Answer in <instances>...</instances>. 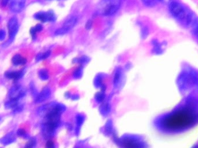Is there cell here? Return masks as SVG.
Instances as JSON below:
<instances>
[{
	"mask_svg": "<svg viewBox=\"0 0 198 148\" xmlns=\"http://www.w3.org/2000/svg\"><path fill=\"white\" fill-rule=\"evenodd\" d=\"M18 102H19L18 100H9L5 103V106L7 109H14L18 105Z\"/></svg>",
	"mask_w": 198,
	"mask_h": 148,
	"instance_id": "5bb4252c",
	"label": "cell"
},
{
	"mask_svg": "<svg viewBox=\"0 0 198 148\" xmlns=\"http://www.w3.org/2000/svg\"><path fill=\"white\" fill-rule=\"evenodd\" d=\"M121 75H122V70L120 68H118L117 69V71L115 72L114 75V85L115 87H117L121 78Z\"/></svg>",
	"mask_w": 198,
	"mask_h": 148,
	"instance_id": "4fadbf2b",
	"label": "cell"
},
{
	"mask_svg": "<svg viewBox=\"0 0 198 148\" xmlns=\"http://www.w3.org/2000/svg\"><path fill=\"white\" fill-rule=\"evenodd\" d=\"M38 75H39L40 78H41V79H42L43 81L47 80L49 78L48 72L45 69H41L38 72Z\"/></svg>",
	"mask_w": 198,
	"mask_h": 148,
	"instance_id": "9a60e30c",
	"label": "cell"
},
{
	"mask_svg": "<svg viewBox=\"0 0 198 148\" xmlns=\"http://www.w3.org/2000/svg\"><path fill=\"white\" fill-rule=\"evenodd\" d=\"M17 134L18 136L23 137L25 138H27V134L26 133V131L23 128H20V129L18 130L17 131Z\"/></svg>",
	"mask_w": 198,
	"mask_h": 148,
	"instance_id": "7402d4cb",
	"label": "cell"
},
{
	"mask_svg": "<svg viewBox=\"0 0 198 148\" xmlns=\"http://www.w3.org/2000/svg\"><path fill=\"white\" fill-rule=\"evenodd\" d=\"M12 62L15 66L25 65L27 63V60L20 54H16L12 59Z\"/></svg>",
	"mask_w": 198,
	"mask_h": 148,
	"instance_id": "30bf717a",
	"label": "cell"
},
{
	"mask_svg": "<svg viewBox=\"0 0 198 148\" xmlns=\"http://www.w3.org/2000/svg\"><path fill=\"white\" fill-rule=\"evenodd\" d=\"M5 75L8 79L16 81L21 79L23 77V72L22 71H8L5 72Z\"/></svg>",
	"mask_w": 198,
	"mask_h": 148,
	"instance_id": "9c48e42d",
	"label": "cell"
},
{
	"mask_svg": "<svg viewBox=\"0 0 198 148\" xmlns=\"http://www.w3.org/2000/svg\"><path fill=\"white\" fill-rule=\"evenodd\" d=\"M89 60V58L87 57L86 56H83L81 58H80L79 59H78V61L79 63H81V64H85V63H86L87 62H88Z\"/></svg>",
	"mask_w": 198,
	"mask_h": 148,
	"instance_id": "4316f807",
	"label": "cell"
},
{
	"mask_svg": "<svg viewBox=\"0 0 198 148\" xmlns=\"http://www.w3.org/2000/svg\"><path fill=\"white\" fill-rule=\"evenodd\" d=\"M158 1L165 4H170L172 1V0H158Z\"/></svg>",
	"mask_w": 198,
	"mask_h": 148,
	"instance_id": "e575fe53",
	"label": "cell"
},
{
	"mask_svg": "<svg viewBox=\"0 0 198 148\" xmlns=\"http://www.w3.org/2000/svg\"><path fill=\"white\" fill-rule=\"evenodd\" d=\"M82 67H79L75 70L74 73V77L75 79L79 78L82 76Z\"/></svg>",
	"mask_w": 198,
	"mask_h": 148,
	"instance_id": "44dd1931",
	"label": "cell"
},
{
	"mask_svg": "<svg viewBox=\"0 0 198 148\" xmlns=\"http://www.w3.org/2000/svg\"><path fill=\"white\" fill-rule=\"evenodd\" d=\"M121 4V0H101L96 8V13L101 16H112L118 12Z\"/></svg>",
	"mask_w": 198,
	"mask_h": 148,
	"instance_id": "6da1fadb",
	"label": "cell"
},
{
	"mask_svg": "<svg viewBox=\"0 0 198 148\" xmlns=\"http://www.w3.org/2000/svg\"><path fill=\"white\" fill-rule=\"evenodd\" d=\"M5 32L3 30H0V41H3L5 38Z\"/></svg>",
	"mask_w": 198,
	"mask_h": 148,
	"instance_id": "f546056e",
	"label": "cell"
},
{
	"mask_svg": "<svg viewBox=\"0 0 198 148\" xmlns=\"http://www.w3.org/2000/svg\"><path fill=\"white\" fill-rule=\"evenodd\" d=\"M36 33H37V31H36V30H35L34 27H32L31 29H30V34L32 37V38L33 39H35V36H36Z\"/></svg>",
	"mask_w": 198,
	"mask_h": 148,
	"instance_id": "1f68e13d",
	"label": "cell"
},
{
	"mask_svg": "<svg viewBox=\"0 0 198 148\" xmlns=\"http://www.w3.org/2000/svg\"><path fill=\"white\" fill-rule=\"evenodd\" d=\"M83 122V118L81 115H78L77 118V122L78 126H80L81 124H82Z\"/></svg>",
	"mask_w": 198,
	"mask_h": 148,
	"instance_id": "4dcf8cb0",
	"label": "cell"
},
{
	"mask_svg": "<svg viewBox=\"0 0 198 148\" xmlns=\"http://www.w3.org/2000/svg\"><path fill=\"white\" fill-rule=\"evenodd\" d=\"M103 106V109H101V111H103V115H106L109 112L110 107L109 106V105L108 104L104 105Z\"/></svg>",
	"mask_w": 198,
	"mask_h": 148,
	"instance_id": "d4e9b609",
	"label": "cell"
},
{
	"mask_svg": "<svg viewBox=\"0 0 198 148\" xmlns=\"http://www.w3.org/2000/svg\"><path fill=\"white\" fill-rule=\"evenodd\" d=\"M26 94V90L22 86L16 85L13 86L9 91V100L19 101Z\"/></svg>",
	"mask_w": 198,
	"mask_h": 148,
	"instance_id": "3957f363",
	"label": "cell"
},
{
	"mask_svg": "<svg viewBox=\"0 0 198 148\" xmlns=\"http://www.w3.org/2000/svg\"><path fill=\"white\" fill-rule=\"evenodd\" d=\"M123 148H144L143 144L134 138H125L121 141Z\"/></svg>",
	"mask_w": 198,
	"mask_h": 148,
	"instance_id": "5b68a950",
	"label": "cell"
},
{
	"mask_svg": "<svg viewBox=\"0 0 198 148\" xmlns=\"http://www.w3.org/2000/svg\"><path fill=\"white\" fill-rule=\"evenodd\" d=\"M36 145V140L34 138H31L26 144L24 148H34Z\"/></svg>",
	"mask_w": 198,
	"mask_h": 148,
	"instance_id": "d6986e66",
	"label": "cell"
},
{
	"mask_svg": "<svg viewBox=\"0 0 198 148\" xmlns=\"http://www.w3.org/2000/svg\"><path fill=\"white\" fill-rule=\"evenodd\" d=\"M148 35V29L147 27H143L141 30V36L142 38H146Z\"/></svg>",
	"mask_w": 198,
	"mask_h": 148,
	"instance_id": "cb8c5ba5",
	"label": "cell"
},
{
	"mask_svg": "<svg viewBox=\"0 0 198 148\" xmlns=\"http://www.w3.org/2000/svg\"><path fill=\"white\" fill-rule=\"evenodd\" d=\"M34 28H35V30H36V31H37V32H39V31H41L42 30L43 27H42V26L41 24H37V26H35L34 27Z\"/></svg>",
	"mask_w": 198,
	"mask_h": 148,
	"instance_id": "d6a6232c",
	"label": "cell"
},
{
	"mask_svg": "<svg viewBox=\"0 0 198 148\" xmlns=\"http://www.w3.org/2000/svg\"><path fill=\"white\" fill-rule=\"evenodd\" d=\"M34 17L37 20H40L42 22H53L56 19L55 14L52 11H49L47 12H38L34 15Z\"/></svg>",
	"mask_w": 198,
	"mask_h": 148,
	"instance_id": "8992f818",
	"label": "cell"
},
{
	"mask_svg": "<svg viewBox=\"0 0 198 148\" xmlns=\"http://www.w3.org/2000/svg\"><path fill=\"white\" fill-rule=\"evenodd\" d=\"M69 31H70V30L68 28H67L63 26L62 27L58 29L55 32V34L56 35H64V34L67 33Z\"/></svg>",
	"mask_w": 198,
	"mask_h": 148,
	"instance_id": "e0dca14e",
	"label": "cell"
},
{
	"mask_svg": "<svg viewBox=\"0 0 198 148\" xmlns=\"http://www.w3.org/2000/svg\"><path fill=\"white\" fill-rule=\"evenodd\" d=\"M193 31L195 35L196 36V38L198 39V22L196 23L193 26Z\"/></svg>",
	"mask_w": 198,
	"mask_h": 148,
	"instance_id": "484cf974",
	"label": "cell"
},
{
	"mask_svg": "<svg viewBox=\"0 0 198 148\" xmlns=\"http://www.w3.org/2000/svg\"><path fill=\"white\" fill-rule=\"evenodd\" d=\"M15 140H16L15 135L13 132H11L7 134L3 138L1 139L0 142H1L3 145H9L13 143V142H15Z\"/></svg>",
	"mask_w": 198,
	"mask_h": 148,
	"instance_id": "8fae6325",
	"label": "cell"
},
{
	"mask_svg": "<svg viewBox=\"0 0 198 148\" xmlns=\"http://www.w3.org/2000/svg\"><path fill=\"white\" fill-rule=\"evenodd\" d=\"M92 26V22L91 20H89L86 24V26H85V27L87 30H89V29H91V27Z\"/></svg>",
	"mask_w": 198,
	"mask_h": 148,
	"instance_id": "836d02e7",
	"label": "cell"
},
{
	"mask_svg": "<svg viewBox=\"0 0 198 148\" xmlns=\"http://www.w3.org/2000/svg\"><path fill=\"white\" fill-rule=\"evenodd\" d=\"M77 21H78V18L77 17L75 16L71 17L64 23L63 26L68 28L70 31L76 25Z\"/></svg>",
	"mask_w": 198,
	"mask_h": 148,
	"instance_id": "7c38bea8",
	"label": "cell"
},
{
	"mask_svg": "<svg viewBox=\"0 0 198 148\" xmlns=\"http://www.w3.org/2000/svg\"><path fill=\"white\" fill-rule=\"evenodd\" d=\"M169 10L171 14L179 20H184L187 13L184 8L179 3L175 1H172L169 4Z\"/></svg>",
	"mask_w": 198,
	"mask_h": 148,
	"instance_id": "7a4b0ae2",
	"label": "cell"
},
{
	"mask_svg": "<svg viewBox=\"0 0 198 148\" xmlns=\"http://www.w3.org/2000/svg\"><path fill=\"white\" fill-rule=\"evenodd\" d=\"M46 148H55V144L51 140L48 141L46 143Z\"/></svg>",
	"mask_w": 198,
	"mask_h": 148,
	"instance_id": "83f0119b",
	"label": "cell"
},
{
	"mask_svg": "<svg viewBox=\"0 0 198 148\" xmlns=\"http://www.w3.org/2000/svg\"><path fill=\"white\" fill-rule=\"evenodd\" d=\"M153 44L154 46V52L156 54H160L162 52V50L161 49V46L160 44L156 41H153Z\"/></svg>",
	"mask_w": 198,
	"mask_h": 148,
	"instance_id": "ac0fdd59",
	"label": "cell"
},
{
	"mask_svg": "<svg viewBox=\"0 0 198 148\" xmlns=\"http://www.w3.org/2000/svg\"><path fill=\"white\" fill-rule=\"evenodd\" d=\"M95 84L96 86H100L101 85V78L100 76H98L95 79Z\"/></svg>",
	"mask_w": 198,
	"mask_h": 148,
	"instance_id": "f1b7e54d",
	"label": "cell"
},
{
	"mask_svg": "<svg viewBox=\"0 0 198 148\" xmlns=\"http://www.w3.org/2000/svg\"><path fill=\"white\" fill-rule=\"evenodd\" d=\"M50 54V52L47 51L44 53H40L38 54L37 57H36V61H40L42 60H45L46 59H47Z\"/></svg>",
	"mask_w": 198,
	"mask_h": 148,
	"instance_id": "2e32d148",
	"label": "cell"
},
{
	"mask_svg": "<svg viewBox=\"0 0 198 148\" xmlns=\"http://www.w3.org/2000/svg\"><path fill=\"white\" fill-rule=\"evenodd\" d=\"M141 1L146 6L149 7H154L156 4V0H141Z\"/></svg>",
	"mask_w": 198,
	"mask_h": 148,
	"instance_id": "ffe728a7",
	"label": "cell"
},
{
	"mask_svg": "<svg viewBox=\"0 0 198 148\" xmlns=\"http://www.w3.org/2000/svg\"><path fill=\"white\" fill-rule=\"evenodd\" d=\"M26 0H8L10 8L14 12H21L25 5Z\"/></svg>",
	"mask_w": 198,
	"mask_h": 148,
	"instance_id": "52a82bcc",
	"label": "cell"
},
{
	"mask_svg": "<svg viewBox=\"0 0 198 148\" xmlns=\"http://www.w3.org/2000/svg\"><path fill=\"white\" fill-rule=\"evenodd\" d=\"M9 41H12L19 29V23L16 17H12L8 24Z\"/></svg>",
	"mask_w": 198,
	"mask_h": 148,
	"instance_id": "277c9868",
	"label": "cell"
},
{
	"mask_svg": "<svg viewBox=\"0 0 198 148\" xmlns=\"http://www.w3.org/2000/svg\"><path fill=\"white\" fill-rule=\"evenodd\" d=\"M105 95L102 92H99L98 93L96 94L95 98L98 102H101L104 99Z\"/></svg>",
	"mask_w": 198,
	"mask_h": 148,
	"instance_id": "603a6c76",
	"label": "cell"
},
{
	"mask_svg": "<svg viewBox=\"0 0 198 148\" xmlns=\"http://www.w3.org/2000/svg\"><path fill=\"white\" fill-rule=\"evenodd\" d=\"M50 96V90L49 88H44L40 94H38L35 97V101L36 103H41L49 98Z\"/></svg>",
	"mask_w": 198,
	"mask_h": 148,
	"instance_id": "ba28073f",
	"label": "cell"
}]
</instances>
